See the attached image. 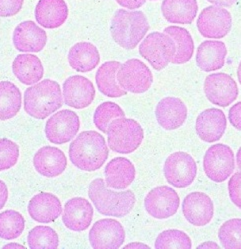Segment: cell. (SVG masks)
<instances>
[{"mask_svg": "<svg viewBox=\"0 0 241 249\" xmlns=\"http://www.w3.org/2000/svg\"><path fill=\"white\" fill-rule=\"evenodd\" d=\"M109 149L106 141L97 131H83L69 145L71 163L83 171H96L108 158Z\"/></svg>", "mask_w": 241, "mask_h": 249, "instance_id": "1", "label": "cell"}, {"mask_svg": "<svg viewBox=\"0 0 241 249\" xmlns=\"http://www.w3.org/2000/svg\"><path fill=\"white\" fill-rule=\"evenodd\" d=\"M88 196L100 214L110 217L126 216L136 202L135 195L131 190H111L102 178L91 181L88 187Z\"/></svg>", "mask_w": 241, "mask_h": 249, "instance_id": "2", "label": "cell"}, {"mask_svg": "<svg viewBox=\"0 0 241 249\" xmlns=\"http://www.w3.org/2000/svg\"><path fill=\"white\" fill-rule=\"evenodd\" d=\"M149 27L142 11L118 9L111 19L110 33L120 47L132 50L145 37Z\"/></svg>", "mask_w": 241, "mask_h": 249, "instance_id": "3", "label": "cell"}, {"mask_svg": "<svg viewBox=\"0 0 241 249\" xmlns=\"http://www.w3.org/2000/svg\"><path fill=\"white\" fill-rule=\"evenodd\" d=\"M62 91L58 82L45 79L28 87L24 92V110L33 118L45 119L61 108Z\"/></svg>", "mask_w": 241, "mask_h": 249, "instance_id": "4", "label": "cell"}, {"mask_svg": "<svg viewBox=\"0 0 241 249\" xmlns=\"http://www.w3.org/2000/svg\"><path fill=\"white\" fill-rule=\"evenodd\" d=\"M109 148L120 154H130L138 148L144 137L140 124L134 119L120 117L112 120L107 129Z\"/></svg>", "mask_w": 241, "mask_h": 249, "instance_id": "5", "label": "cell"}, {"mask_svg": "<svg viewBox=\"0 0 241 249\" xmlns=\"http://www.w3.org/2000/svg\"><path fill=\"white\" fill-rule=\"evenodd\" d=\"M176 45L169 35L155 31L149 33L139 45V54L155 70L164 69L173 58Z\"/></svg>", "mask_w": 241, "mask_h": 249, "instance_id": "6", "label": "cell"}, {"mask_svg": "<svg viewBox=\"0 0 241 249\" xmlns=\"http://www.w3.org/2000/svg\"><path fill=\"white\" fill-rule=\"evenodd\" d=\"M203 169L210 180L217 183L225 181L235 169V157L232 149L222 143L211 145L205 152Z\"/></svg>", "mask_w": 241, "mask_h": 249, "instance_id": "7", "label": "cell"}, {"mask_svg": "<svg viewBox=\"0 0 241 249\" xmlns=\"http://www.w3.org/2000/svg\"><path fill=\"white\" fill-rule=\"evenodd\" d=\"M166 181L176 188H186L191 185L197 175V164L194 158L186 152L171 153L164 162Z\"/></svg>", "mask_w": 241, "mask_h": 249, "instance_id": "8", "label": "cell"}, {"mask_svg": "<svg viewBox=\"0 0 241 249\" xmlns=\"http://www.w3.org/2000/svg\"><path fill=\"white\" fill-rule=\"evenodd\" d=\"M116 78L122 89L135 94L146 92L153 82V75L148 66L135 58L120 65Z\"/></svg>", "mask_w": 241, "mask_h": 249, "instance_id": "9", "label": "cell"}, {"mask_svg": "<svg viewBox=\"0 0 241 249\" xmlns=\"http://www.w3.org/2000/svg\"><path fill=\"white\" fill-rule=\"evenodd\" d=\"M232 26L230 12L217 5L204 8L197 18V28L205 38L220 39L225 37Z\"/></svg>", "mask_w": 241, "mask_h": 249, "instance_id": "10", "label": "cell"}, {"mask_svg": "<svg viewBox=\"0 0 241 249\" xmlns=\"http://www.w3.org/2000/svg\"><path fill=\"white\" fill-rule=\"evenodd\" d=\"M180 198L177 192L169 186L151 189L144 198V207L148 214L156 219H167L176 214Z\"/></svg>", "mask_w": 241, "mask_h": 249, "instance_id": "11", "label": "cell"}, {"mask_svg": "<svg viewBox=\"0 0 241 249\" xmlns=\"http://www.w3.org/2000/svg\"><path fill=\"white\" fill-rule=\"evenodd\" d=\"M80 128V119L71 110L63 109L51 116L45 124V135L53 144H64L72 140Z\"/></svg>", "mask_w": 241, "mask_h": 249, "instance_id": "12", "label": "cell"}, {"mask_svg": "<svg viewBox=\"0 0 241 249\" xmlns=\"http://www.w3.org/2000/svg\"><path fill=\"white\" fill-rule=\"evenodd\" d=\"M204 93L207 99L220 107H227L238 96L235 80L227 73H211L205 78Z\"/></svg>", "mask_w": 241, "mask_h": 249, "instance_id": "13", "label": "cell"}, {"mask_svg": "<svg viewBox=\"0 0 241 249\" xmlns=\"http://www.w3.org/2000/svg\"><path fill=\"white\" fill-rule=\"evenodd\" d=\"M125 240L122 224L112 218L100 219L89 231V242L94 249H117Z\"/></svg>", "mask_w": 241, "mask_h": 249, "instance_id": "14", "label": "cell"}, {"mask_svg": "<svg viewBox=\"0 0 241 249\" xmlns=\"http://www.w3.org/2000/svg\"><path fill=\"white\" fill-rule=\"evenodd\" d=\"M62 96L67 106L75 109H83L93 102L95 88L88 78L82 75H73L64 81Z\"/></svg>", "mask_w": 241, "mask_h": 249, "instance_id": "15", "label": "cell"}, {"mask_svg": "<svg viewBox=\"0 0 241 249\" xmlns=\"http://www.w3.org/2000/svg\"><path fill=\"white\" fill-rule=\"evenodd\" d=\"M182 212L185 219L190 224L205 226L213 218V201L206 193L191 192L182 202Z\"/></svg>", "mask_w": 241, "mask_h": 249, "instance_id": "16", "label": "cell"}, {"mask_svg": "<svg viewBox=\"0 0 241 249\" xmlns=\"http://www.w3.org/2000/svg\"><path fill=\"white\" fill-rule=\"evenodd\" d=\"M14 47L21 52H40L46 45L47 34L35 22L26 20L13 31Z\"/></svg>", "mask_w": 241, "mask_h": 249, "instance_id": "17", "label": "cell"}, {"mask_svg": "<svg viewBox=\"0 0 241 249\" xmlns=\"http://www.w3.org/2000/svg\"><path fill=\"white\" fill-rule=\"evenodd\" d=\"M227 127L226 116L218 108L203 110L197 117L195 130L198 137L207 143L218 141Z\"/></svg>", "mask_w": 241, "mask_h": 249, "instance_id": "18", "label": "cell"}, {"mask_svg": "<svg viewBox=\"0 0 241 249\" xmlns=\"http://www.w3.org/2000/svg\"><path fill=\"white\" fill-rule=\"evenodd\" d=\"M94 210L91 203L83 197H73L66 201L62 221L64 225L72 231H84L91 224Z\"/></svg>", "mask_w": 241, "mask_h": 249, "instance_id": "19", "label": "cell"}, {"mask_svg": "<svg viewBox=\"0 0 241 249\" xmlns=\"http://www.w3.org/2000/svg\"><path fill=\"white\" fill-rule=\"evenodd\" d=\"M187 107L178 97H164L155 108V116L159 125L165 130H175L182 126L187 118Z\"/></svg>", "mask_w": 241, "mask_h": 249, "instance_id": "20", "label": "cell"}, {"mask_svg": "<svg viewBox=\"0 0 241 249\" xmlns=\"http://www.w3.org/2000/svg\"><path fill=\"white\" fill-rule=\"evenodd\" d=\"M62 213V204L57 196L49 192H41L30 199L28 214L39 223L54 222Z\"/></svg>", "mask_w": 241, "mask_h": 249, "instance_id": "21", "label": "cell"}, {"mask_svg": "<svg viewBox=\"0 0 241 249\" xmlns=\"http://www.w3.org/2000/svg\"><path fill=\"white\" fill-rule=\"evenodd\" d=\"M33 165L36 171L47 178L61 175L67 166V159L62 150L54 146H43L34 154Z\"/></svg>", "mask_w": 241, "mask_h": 249, "instance_id": "22", "label": "cell"}, {"mask_svg": "<svg viewBox=\"0 0 241 249\" xmlns=\"http://www.w3.org/2000/svg\"><path fill=\"white\" fill-rule=\"evenodd\" d=\"M226 56L227 48L224 42L206 40L197 48L196 64L205 72H211L223 67Z\"/></svg>", "mask_w": 241, "mask_h": 249, "instance_id": "23", "label": "cell"}, {"mask_svg": "<svg viewBox=\"0 0 241 249\" xmlns=\"http://www.w3.org/2000/svg\"><path fill=\"white\" fill-rule=\"evenodd\" d=\"M68 17V7L64 0H39L35 7V19L47 29L58 28Z\"/></svg>", "mask_w": 241, "mask_h": 249, "instance_id": "24", "label": "cell"}, {"mask_svg": "<svg viewBox=\"0 0 241 249\" xmlns=\"http://www.w3.org/2000/svg\"><path fill=\"white\" fill-rule=\"evenodd\" d=\"M105 183L113 189H125L135 178V167L129 159L115 157L107 163L104 169Z\"/></svg>", "mask_w": 241, "mask_h": 249, "instance_id": "25", "label": "cell"}, {"mask_svg": "<svg viewBox=\"0 0 241 249\" xmlns=\"http://www.w3.org/2000/svg\"><path fill=\"white\" fill-rule=\"evenodd\" d=\"M197 11V0H163L161 4L165 20L173 24H191Z\"/></svg>", "mask_w": 241, "mask_h": 249, "instance_id": "26", "label": "cell"}, {"mask_svg": "<svg viewBox=\"0 0 241 249\" xmlns=\"http://www.w3.org/2000/svg\"><path fill=\"white\" fill-rule=\"evenodd\" d=\"M12 71L22 84L30 86L38 83L44 75L41 60L30 53L17 55L12 63Z\"/></svg>", "mask_w": 241, "mask_h": 249, "instance_id": "27", "label": "cell"}, {"mask_svg": "<svg viewBox=\"0 0 241 249\" xmlns=\"http://www.w3.org/2000/svg\"><path fill=\"white\" fill-rule=\"evenodd\" d=\"M68 62L77 72L92 71L100 62V54L96 46L90 42H78L68 52Z\"/></svg>", "mask_w": 241, "mask_h": 249, "instance_id": "28", "label": "cell"}, {"mask_svg": "<svg viewBox=\"0 0 241 249\" xmlns=\"http://www.w3.org/2000/svg\"><path fill=\"white\" fill-rule=\"evenodd\" d=\"M120 65L121 63L119 61H107L98 68L95 81L99 91L103 95L111 98H119L127 93V91L120 87L116 78Z\"/></svg>", "mask_w": 241, "mask_h": 249, "instance_id": "29", "label": "cell"}, {"mask_svg": "<svg viewBox=\"0 0 241 249\" xmlns=\"http://www.w3.org/2000/svg\"><path fill=\"white\" fill-rule=\"evenodd\" d=\"M163 32L169 35L176 45L175 55L171 63L181 65L190 60L194 53V42L189 31L180 26H168Z\"/></svg>", "mask_w": 241, "mask_h": 249, "instance_id": "30", "label": "cell"}, {"mask_svg": "<svg viewBox=\"0 0 241 249\" xmlns=\"http://www.w3.org/2000/svg\"><path fill=\"white\" fill-rule=\"evenodd\" d=\"M22 105V94L14 83L0 81V120L6 121L19 112Z\"/></svg>", "mask_w": 241, "mask_h": 249, "instance_id": "31", "label": "cell"}, {"mask_svg": "<svg viewBox=\"0 0 241 249\" xmlns=\"http://www.w3.org/2000/svg\"><path fill=\"white\" fill-rule=\"evenodd\" d=\"M25 228L24 217L13 209L0 213V238L13 240L18 238Z\"/></svg>", "mask_w": 241, "mask_h": 249, "instance_id": "32", "label": "cell"}, {"mask_svg": "<svg viewBox=\"0 0 241 249\" xmlns=\"http://www.w3.org/2000/svg\"><path fill=\"white\" fill-rule=\"evenodd\" d=\"M28 246L32 249H56L59 244L56 231L46 225H38L30 230Z\"/></svg>", "mask_w": 241, "mask_h": 249, "instance_id": "33", "label": "cell"}, {"mask_svg": "<svg viewBox=\"0 0 241 249\" xmlns=\"http://www.w3.org/2000/svg\"><path fill=\"white\" fill-rule=\"evenodd\" d=\"M120 117H125L123 109L114 102L106 101L101 103L95 109L93 122L97 129H99L102 133H107L110 122Z\"/></svg>", "mask_w": 241, "mask_h": 249, "instance_id": "34", "label": "cell"}, {"mask_svg": "<svg viewBox=\"0 0 241 249\" xmlns=\"http://www.w3.org/2000/svg\"><path fill=\"white\" fill-rule=\"evenodd\" d=\"M154 246L157 249H190L192 242L184 231L168 229L157 236Z\"/></svg>", "mask_w": 241, "mask_h": 249, "instance_id": "35", "label": "cell"}, {"mask_svg": "<svg viewBox=\"0 0 241 249\" xmlns=\"http://www.w3.org/2000/svg\"><path fill=\"white\" fill-rule=\"evenodd\" d=\"M218 238L223 248L241 249V219L233 218L223 223L218 231Z\"/></svg>", "mask_w": 241, "mask_h": 249, "instance_id": "36", "label": "cell"}, {"mask_svg": "<svg viewBox=\"0 0 241 249\" xmlns=\"http://www.w3.org/2000/svg\"><path fill=\"white\" fill-rule=\"evenodd\" d=\"M19 158V146L8 138H0V171L13 167Z\"/></svg>", "mask_w": 241, "mask_h": 249, "instance_id": "37", "label": "cell"}, {"mask_svg": "<svg viewBox=\"0 0 241 249\" xmlns=\"http://www.w3.org/2000/svg\"><path fill=\"white\" fill-rule=\"evenodd\" d=\"M228 192L233 204L241 209V172H236L230 177Z\"/></svg>", "mask_w": 241, "mask_h": 249, "instance_id": "38", "label": "cell"}, {"mask_svg": "<svg viewBox=\"0 0 241 249\" xmlns=\"http://www.w3.org/2000/svg\"><path fill=\"white\" fill-rule=\"evenodd\" d=\"M24 0H0V17H11L19 13Z\"/></svg>", "mask_w": 241, "mask_h": 249, "instance_id": "39", "label": "cell"}, {"mask_svg": "<svg viewBox=\"0 0 241 249\" xmlns=\"http://www.w3.org/2000/svg\"><path fill=\"white\" fill-rule=\"evenodd\" d=\"M228 119L235 129L241 131V101L235 103L229 109Z\"/></svg>", "mask_w": 241, "mask_h": 249, "instance_id": "40", "label": "cell"}, {"mask_svg": "<svg viewBox=\"0 0 241 249\" xmlns=\"http://www.w3.org/2000/svg\"><path fill=\"white\" fill-rule=\"evenodd\" d=\"M115 1L126 9H138L147 0H115Z\"/></svg>", "mask_w": 241, "mask_h": 249, "instance_id": "41", "label": "cell"}, {"mask_svg": "<svg viewBox=\"0 0 241 249\" xmlns=\"http://www.w3.org/2000/svg\"><path fill=\"white\" fill-rule=\"evenodd\" d=\"M8 199V189L4 181L0 180V210H1Z\"/></svg>", "mask_w": 241, "mask_h": 249, "instance_id": "42", "label": "cell"}, {"mask_svg": "<svg viewBox=\"0 0 241 249\" xmlns=\"http://www.w3.org/2000/svg\"><path fill=\"white\" fill-rule=\"evenodd\" d=\"M208 2H210L211 4L217 5V6H221V7H229L232 6L237 0H207Z\"/></svg>", "mask_w": 241, "mask_h": 249, "instance_id": "43", "label": "cell"}, {"mask_svg": "<svg viewBox=\"0 0 241 249\" xmlns=\"http://www.w3.org/2000/svg\"><path fill=\"white\" fill-rule=\"evenodd\" d=\"M197 248H208V249L215 248V249H219V245L216 244L215 242H212V241H206V242L198 245Z\"/></svg>", "mask_w": 241, "mask_h": 249, "instance_id": "44", "label": "cell"}, {"mask_svg": "<svg viewBox=\"0 0 241 249\" xmlns=\"http://www.w3.org/2000/svg\"><path fill=\"white\" fill-rule=\"evenodd\" d=\"M124 248H125V249H126V248H147V249H149V246L146 245V244H143V243L134 242V243H130V244L126 245Z\"/></svg>", "mask_w": 241, "mask_h": 249, "instance_id": "45", "label": "cell"}, {"mask_svg": "<svg viewBox=\"0 0 241 249\" xmlns=\"http://www.w3.org/2000/svg\"><path fill=\"white\" fill-rule=\"evenodd\" d=\"M236 163L239 169H241V147L238 149L236 153Z\"/></svg>", "mask_w": 241, "mask_h": 249, "instance_id": "46", "label": "cell"}, {"mask_svg": "<svg viewBox=\"0 0 241 249\" xmlns=\"http://www.w3.org/2000/svg\"><path fill=\"white\" fill-rule=\"evenodd\" d=\"M3 248H20V249H24V246L23 245H20V244H16V243H9V244H6L3 246Z\"/></svg>", "mask_w": 241, "mask_h": 249, "instance_id": "47", "label": "cell"}, {"mask_svg": "<svg viewBox=\"0 0 241 249\" xmlns=\"http://www.w3.org/2000/svg\"><path fill=\"white\" fill-rule=\"evenodd\" d=\"M237 77H238V81L241 84V61L238 65V69H237Z\"/></svg>", "mask_w": 241, "mask_h": 249, "instance_id": "48", "label": "cell"}, {"mask_svg": "<svg viewBox=\"0 0 241 249\" xmlns=\"http://www.w3.org/2000/svg\"><path fill=\"white\" fill-rule=\"evenodd\" d=\"M150 1H157V0H150Z\"/></svg>", "mask_w": 241, "mask_h": 249, "instance_id": "49", "label": "cell"}]
</instances>
